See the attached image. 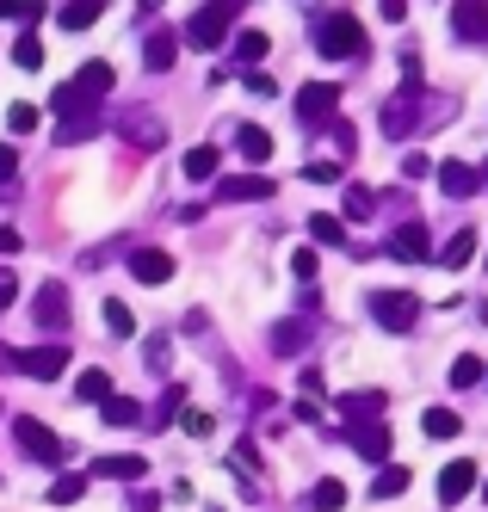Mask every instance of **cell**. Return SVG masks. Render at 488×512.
<instances>
[{
	"instance_id": "obj_1",
	"label": "cell",
	"mask_w": 488,
	"mask_h": 512,
	"mask_svg": "<svg viewBox=\"0 0 488 512\" xmlns=\"http://www.w3.org/2000/svg\"><path fill=\"white\" fill-rule=\"evenodd\" d=\"M235 13H241V0H204V7L186 19L180 38H186L192 50H217V44L235 38Z\"/></svg>"
},
{
	"instance_id": "obj_2",
	"label": "cell",
	"mask_w": 488,
	"mask_h": 512,
	"mask_svg": "<svg viewBox=\"0 0 488 512\" xmlns=\"http://www.w3.org/2000/svg\"><path fill=\"white\" fill-rule=\"evenodd\" d=\"M316 50H322L328 62H346V56H365V25H359L353 13H328V19L316 25Z\"/></svg>"
},
{
	"instance_id": "obj_3",
	"label": "cell",
	"mask_w": 488,
	"mask_h": 512,
	"mask_svg": "<svg viewBox=\"0 0 488 512\" xmlns=\"http://www.w3.org/2000/svg\"><path fill=\"white\" fill-rule=\"evenodd\" d=\"M13 438L25 445V457H38V463H50V469H62V463H68V445H62V438H56L44 420H31V414H19V420H13Z\"/></svg>"
},
{
	"instance_id": "obj_4",
	"label": "cell",
	"mask_w": 488,
	"mask_h": 512,
	"mask_svg": "<svg viewBox=\"0 0 488 512\" xmlns=\"http://www.w3.org/2000/svg\"><path fill=\"white\" fill-rule=\"evenodd\" d=\"M334 118H340V87H328V81L297 87V124L322 130V124H334Z\"/></svg>"
},
{
	"instance_id": "obj_5",
	"label": "cell",
	"mask_w": 488,
	"mask_h": 512,
	"mask_svg": "<svg viewBox=\"0 0 488 512\" xmlns=\"http://www.w3.org/2000/svg\"><path fill=\"white\" fill-rule=\"evenodd\" d=\"M371 315L390 327V334H408V327L421 321V297H414V290H377V297H371Z\"/></svg>"
},
{
	"instance_id": "obj_6",
	"label": "cell",
	"mask_w": 488,
	"mask_h": 512,
	"mask_svg": "<svg viewBox=\"0 0 488 512\" xmlns=\"http://www.w3.org/2000/svg\"><path fill=\"white\" fill-rule=\"evenodd\" d=\"M7 364H13V371H25V377H38V383H50V377H62V371H68V346H31V352H7Z\"/></svg>"
},
{
	"instance_id": "obj_7",
	"label": "cell",
	"mask_w": 488,
	"mask_h": 512,
	"mask_svg": "<svg viewBox=\"0 0 488 512\" xmlns=\"http://www.w3.org/2000/svg\"><path fill=\"white\" fill-rule=\"evenodd\" d=\"M346 445H353L365 463H377V469H383V463H390V445H396V438H390V426L377 420V426H346Z\"/></svg>"
},
{
	"instance_id": "obj_8",
	"label": "cell",
	"mask_w": 488,
	"mask_h": 512,
	"mask_svg": "<svg viewBox=\"0 0 488 512\" xmlns=\"http://www.w3.org/2000/svg\"><path fill=\"white\" fill-rule=\"evenodd\" d=\"M451 31L464 44H488V0H451Z\"/></svg>"
},
{
	"instance_id": "obj_9",
	"label": "cell",
	"mask_w": 488,
	"mask_h": 512,
	"mask_svg": "<svg viewBox=\"0 0 488 512\" xmlns=\"http://www.w3.org/2000/svg\"><path fill=\"white\" fill-rule=\"evenodd\" d=\"M470 488H476V463H470V457H451V463L439 469V506L470 500Z\"/></svg>"
},
{
	"instance_id": "obj_10",
	"label": "cell",
	"mask_w": 488,
	"mask_h": 512,
	"mask_svg": "<svg viewBox=\"0 0 488 512\" xmlns=\"http://www.w3.org/2000/svg\"><path fill=\"white\" fill-rule=\"evenodd\" d=\"M272 192H278V186H272L266 173H229L223 186H217L223 204H260V198H272Z\"/></svg>"
},
{
	"instance_id": "obj_11",
	"label": "cell",
	"mask_w": 488,
	"mask_h": 512,
	"mask_svg": "<svg viewBox=\"0 0 488 512\" xmlns=\"http://www.w3.org/2000/svg\"><path fill=\"white\" fill-rule=\"evenodd\" d=\"M334 408L346 426H377L383 420V395L377 389H353V395H334Z\"/></svg>"
},
{
	"instance_id": "obj_12",
	"label": "cell",
	"mask_w": 488,
	"mask_h": 512,
	"mask_svg": "<svg viewBox=\"0 0 488 512\" xmlns=\"http://www.w3.org/2000/svg\"><path fill=\"white\" fill-rule=\"evenodd\" d=\"M130 278H136V284H167V278H173V253L136 247V253H130Z\"/></svg>"
},
{
	"instance_id": "obj_13",
	"label": "cell",
	"mask_w": 488,
	"mask_h": 512,
	"mask_svg": "<svg viewBox=\"0 0 488 512\" xmlns=\"http://www.w3.org/2000/svg\"><path fill=\"white\" fill-rule=\"evenodd\" d=\"M31 315H38L44 334L68 327V290H62V284H44V290H38V303H31Z\"/></svg>"
},
{
	"instance_id": "obj_14",
	"label": "cell",
	"mask_w": 488,
	"mask_h": 512,
	"mask_svg": "<svg viewBox=\"0 0 488 512\" xmlns=\"http://www.w3.org/2000/svg\"><path fill=\"white\" fill-rule=\"evenodd\" d=\"M439 186H445V198H476L482 192V173L470 161H439Z\"/></svg>"
},
{
	"instance_id": "obj_15",
	"label": "cell",
	"mask_w": 488,
	"mask_h": 512,
	"mask_svg": "<svg viewBox=\"0 0 488 512\" xmlns=\"http://www.w3.org/2000/svg\"><path fill=\"white\" fill-rule=\"evenodd\" d=\"M143 62L155 68V75H167V68L180 62V31H149V38H143Z\"/></svg>"
},
{
	"instance_id": "obj_16",
	"label": "cell",
	"mask_w": 488,
	"mask_h": 512,
	"mask_svg": "<svg viewBox=\"0 0 488 512\" xmlns=\"http://www.w3.org/2000/svg\"><path fill=\"white\" fill-rule=\"evenodd\" d=\"M93 475H106V482H143L149 463L136 457V451H118V457H99V463H93Z\"/></svg>"
},
{
	"instance_id": "obj_17",
	"label": "cell",
	"mask_w": 488,
	"mask_h": 512,
	"mask_svg": "<svg viewBox=\"0 0 488 512\" xmlns=\"http://www.w3.org/2000/svg\"><path fill=\"white\" fill-rule=\"evenodd\" d=\"M390 253H396V260H427L433 241H427V229H421V223H402V229L390 235Z\"/></svg>"
},
{
	"instance_id": "obj_18",
	"label": "cell",
	"mask_w": 488,
	"mask_h": 512,
	"mask_svg": "<svg viewBox=\"0 0 488 512\" xmlns=\"http://www.w3.org/2000/svg\"><path fill=\"white\" fill-rule=\"evenodd\" d=\"M112 81H118V75H112V62H81V75H75V87H81L93 105L112 93Z\"/></svg>"
},
{
	"instance_id": "obj_19",
	"label": "cell",
	"mask_w": 488,
	"mask_h": 512,
	"mask_svg": "<svg viewBox=\"0 0 488 512\" xmlns=\"http://www.w3.org/2000/svg\"><path fill=\"white\" fill-rule=\"evenodd\" d=\"M439 260H445L451 272H464V266L476 260V229H458V235L445 241V253H439Z\"/></svg>"
},
{
	"instance_id": "obj_20",
	"label": "cell",
	"mask_w": 488,
	"mask_h": 512,
	"mask_svg": "<svg viewBox=\"0 0 488 512\" xmlns=\"http://www.w3.org/2000/svg\"><path fill=\"white\" fill-rule=\"evenodd\" d=\"M266 50H272V38H266V31H235V62H241V68L266 62Z\"/></svg>"
},
{
	"instance_id": "obj_21",
	"label": "cell",
	"mask_w": 488,
	"mask_h": 512,
	"mask_svg": "<svg viewBox=\"0 0 488 512\" xmlns=\"http://www.w3.org/2000/svg\"><path fill=\"white\" fill-rule=\"evenodd\" d=\"M235 149L248 155V161H272V136H266L260 124H241V130H235Z\"/></svg>"
},
{
	"instance_id": "obj_22",
	"label": "cell",
	"mask_w": 488,
	"mask_h": 512,
	"mask_svg": "<svg viewBox=\"0 0 488 512\" xmlns=\"http://www.w3.org/2000/svg\"><path fill=\"white\" fill-rule=\"evenodd\" d=\"M223 155L211 149V142H198V149H186V179H217Z\"/></svg>"
},
{
	"instance_id": "obj_23",
	"label": "cell",
	"mask_w": 488,
	"mask_h": 512,
	"mask_svg": "<svg viewBox=\"0 0 488 512\" xmlns=\"http://www.w3.org/2000/svg\"><path fill=\"white\" fill-rule=\"evenodd\" d=\"M99 13H106V0H68V7H62V31H87Z\"/></svg>"
},
{
	"instance_id": "obj_24",
	"label": "cell",
	"mask_w": 488,
	"mask_h": 512,
	"mask_svg": "<svg viewBox=\"0 0 488 512\" xmlns=\"http://www.w3.org/2000/svg\"><path fill=\"white\" fill-rule=\"evenodd\" d=\"M421 432H427V438H458L464 420L451 414V408H427V414H421Z\"/></svg>"
},
{
	"instance_id": "obj_25",
	"label": "cell",
	"mask_w": 488,
	"mask_h": 512,
	"mask_svg": "<svg viewBox=\"0 0 488 512\" xmlns=\"http://www.w3.org/2000/svg\"><path fill=\"white\" fill-rule=\"evenodd\" d=\"M309 235H316L322 247H346V223H340V216H328V210L309 216Z\"/></svg>"
},
{
	"instance_id": "obj_26",
	"label": "cell",
	"mask_w": 488,
	"mask_h": 512,
	"mask_svg": "<svg viewBox=\"0 0 488 512\" xmlns=\"http://www.w3.org/2000/svg\"><path fill=\"white\" fill-rule=\"evenodd\" d=\"M402 488H408V469H402V463H383V469H377V482H371L377 500H396Z\"/></svg>"
},
{
	"instance_id": "obj_27",
	"label": "cell",
	"mask_w": 488,
	"mask_h": 512,
	"mask_svg": "<svg viewBox=\"0 0 488 512\" xmlns=\"http://www.w3.org/2000/svg\"><path fill=\"white\" fill-rule=\"evenodd\" d=\"M99 414H106V426H136V420H143V408H136L130 395H112V401H99Z\"/></svg>"
},
{
	"instance_id": "obj_28",
	"label": "cell",
	"mask_w": 488,
	"mask_h": 512,
	"mask_svg": "<svg viewBox=\"0 0 488 512\" xmlns=\"http://www.w3.org/2000/svg\"><path fill=\"white\" fill-rule=\"evenodd\" d=\"M75 395H81V401H112V377H106V371H81V377H75Z\"/></svg>"
},
{
	"instance_id": "obj_29",
	"label": "cell",
	"mask_w": 488,
	"mask_h": 512,
	"mask_svg": "<svg viewBox=\"0 0 488 512\" xmlns=\"http://www.w3.org/2000/svg\"><path fill=\"white\" fill-rule=\"evenodd\" d=\"M482 383V358L476 352H464L458 364H451V389H476Z\"/></svg>"
},
{
	"instance_id": "obj_30",
	"label": "cell",
	"mask_w": 488,
	"mask_h": 512,
	"mask_svg": "<svg viewBox=\"0 0 488 512\" xmlns=\"http://www.w3.org/2000/svg\"><path fill=\"white\" fill-rule=\"evenodd\" d=\"M309 506H316V512H340V506H346V482H316Z\"/></svg>"
},
{
	"instance_id": "obj_31",
	"label": "cell",
	"mask_w": 488,
	"mask_h": 512,
	"mask_svg": "<svg viewBox=\"0 0 488 512\" xmlns=\"http://www.w3.org/2000/svg\"><path fill=\"white\" fill-rule=\"evenodd\" d=\"M81 494H87V475H56V488H50L56 506H75Z\"/></svg>"
},
{
	"instance_id": "obj_32",
	"label": "cell",
	"mask_w": 488,
	"mask_h": 512,
	"mask_svg": "<svg viewBox=\"0 0 488 512\" xmlns=\"http://www.w3.org/2000/svg\"><path fill=\"white\" fill-rule=\"evenodd\" d=\"M106 327H112L118 340H130V334H136V315H130V309H124L118 297H106Z\"/></svg>"
},
{
	"instance_id": "obj_33",
	"label": "cell",
	"mask_w": 488,
	"mask_h": 512,
	"mask_svg": "<svg viewBox=\"0 0 488 512\" xmlns=\"http://www.w3.org/2000/svg\"><path fill=\"white\" fill-rule=\"evenodd\" d=\"M371 210H377V198H371L365 186H346V216H353V223H365Z\"/></svg>"
},
{
	"instance_id": "obj_34",
	"label": "cell",
	"mask_w": 488,
	"mask_h": 512,
	"mask_svg": "<svg viewBox=\"0 0 488 512\" xmlns=\"http://www.w3.org/2000/svg\"><path fill=\"white\" fill-rule=\"evenodd\" d=\"M13 62H19V68H44V44H38V38H19V44H13Z\"/></svg>"
},
{
	"instance_id": "obj_35",
	"label": "cell",
	"mask_w": 488,
	"mask_h": 512,
	"mask_svg": "<svg viewBox=\"0 0 488 512\" xmlns=\"http://www.w3.org/2000/svg\"><path fill=\"white\" fill-rule=\"evenodd\" d=\"M7 130H13V136L38 130V105H13V112H7Z\"/></svg>"
},
{
	"instance_id": "obj_36",
	"label": "cell",
	"mask_w": 488,
	"mask_h": 512,
	"mask_svg": "<svg viewBox=\"0 0 488 512\" xmlns=\"http://www.w3.org/2000/svg\"><path fill=\"white\" fill-rule=\"evenodd\" d=\"M316 266H322V260H316V247H297V253H291V272H297L303 284L316 278Z\"/></svg>"
},
{
	"instance_id": "obj_37",
	"label": "cell",
	"mask_w": 488,
	"mask_h": 512,
	"mask_svg": "<svg viewBox=\"0 0 488 512\" xmlns=\"http://www.w3.org/2000/svg\"><path fill=\"white\" fill-rule=\"evenodd\" d=\"M124 130H130V142H143V149H155V142H161V130H155L149 118H130Z\"/></svg>"
},
{
	"instance_id": "obj_38",
	"label": "cell",
	"mask_w": 488,
	"mask_h": 512,
	"mask_svg": "<svg viewBox=\"0 0 488 512\" xmlns=\"http://www.w3.org/2000/svg\"><path fill=\"white\" fill-rule=\"evenodd\" d=\"M272 346H278V352H297V346H303V327H297V321H285V327L272 334Z\"/></svg>"
},
{
	"instance_id": "obj_39",
	"label": "cell",
	"mask_w": 488,
	"mask_h": 512,
	"mask_svg": "<svg viewBox=\"0 0 488 512\" xmlns=\"http://www.w3.org/2000/svg\"><path fill=\"white\" fill-rule=\"evenodd\" d=\"M303 173H309V179H316V186H334V179H340V161H309Z\"/></svg>"
},
{
	"instance_id": "obj_40",
	"label": "cell",
	"mask_w": 488,
	"mask_h": 512,
	"mask_svg": "<svg viewBox=\"0 0 488 512\" xmlns=\"http://www.w3.org/2000/svg\"><path fill=\"white\" fill-rule=\"evenodd\" d=\"M13 297H19V278L0 266V309H13Z\"/></svg>"
},
{
	"instance_id": "obj_41",
	"label": "cell",
	"mask_w": 488,
	"mask_h": 512,
	"mask_svg": "<svg viewBox=\"0 0 488 512\" xmlns=\"http://www.w3.org/2000/svg\"><path fill=\"white\" fill-rule=\"evenodd\" d=\"M248 93H260V99H272V93H278V81H266V75H260V68H248Z\"/></svg>"
},
{
	"instance_id": "obj_42",
	"label": "cell",
	"mask_w": 488,
	"mask_h": 512,
	"mask_svg": "<svg viewBox=\"0 0 488 512\" xmlns=\"http://www.w3.org/2000/svg\"><path fill=\"white\" fill-rule=\"evenodd\" d=\"M402 173H408V179H427V173H433V161H427V155H408V161H402Z\"/></svg>"
},
{
	"instance_id": "obj_43",
	"label": "cell",
	"mask_w": 488,
	"mask_h": 512,
	"mask_svg": "<svg viewBox=\"0 0 488 512\" xmlns=\"http://www.w3.org/2000/svg\"><path fill=\"white\" fill-rule=\"evenodd\" d=\"M13 173H19V155L7 149V142H0V186H7V179H13Z\"/></svg>"
},
{
	"instance_id": "obj_44",
	"label": "cell",
	"mask_w": 488,
	"mask_h": 512,
	"mask_svg": "<svg viewBox=\"0 0 488 512\" xmlns=\"http://www.w3.org/2000/svg\"><path fill=\"white\" fill-rule=\"evenodd\" d=\"M25 241H19V229H7V223H0V260H7V253H19Z\"/></svg>"
},
{
	"instance_id": "obj_45",
	"label": "cell",
	"mask_w": 488,
	"mask_h": 512,
	"mask_svg": "<svg viewBox=\"0 0 488 512\" xmlns=\"http://www.w3.org/2000/svg\"><path fill=\"white\" fill-rule=\"evenodd\" d=\"M186 432H198V438H204V432H211V414H198V408H186Z\"/></svg>"
},
{
	"instance_id": "obj_46",
	"label": "cell",
	"mask_w": 488,
	"mask_h": 512,
	"mask_svg": "<svg viewBox=\"0 0 488 512\" xmlns=\"http://www.w3.org/2000/svg\"><path fill=\"white\" fill-rule=\"evenodd\" d=\"M377 13H383V19H390V25H396V19L408 13V0H377Z\"/></svg>"
},
{
	"instance_id": "obj_47",
	"label": "cell",
	"mask_w": 488,
	"mask_h": 512,
	"mask_svg": "<svg viewBox=\"0 0 488 512\" xmlns=\"http://www.w3.org/2000/svg\"><path fill=\"white\" fill-rule=\"evenodd\" d=\"M25 7V0H0V19H7V13H19Z\"/></svg>"
},
{
	"instance_id": "obj_48",
	"label": "cell",
	"mask_w": 488,
	"mask_h": 512,
	"mask_svg": "<svg viewBox=\"0 0 488 512\" xmlns=\"http://www.w3.org/2000/svg\"><path fill=\"white\" fill-rule=\"evenodd\" d=\"M143 7H161V0H143Z\"/></svg>"
},
{
	"instance_id": "obj_49",
	"label": "cell",
	"mask_w": 488,
	"mask_h": 512,
	"mask_svg": "<svg viewBox=\"0 0 488 512\" xmlns=\"http://www.w3.org/2000/svg\"><path fill=\"white\" fill-rule=\"evenodd\" d=\"M482 186H488V167H482Z\"/></svg>"
},
{
	"instance_id": "obj_50",
	"label": "cell",
	"mask_w": 488,
	"mask_h": 512,
	"mask_svg": "<svg viewBox=\"0 0 488 512\" xmlns=\"http://www.w3.org/2000/svg\"><path fill=\"white\" fill-rule=\"evenodd\" d=\"M482 500H488V482H482Z\"/></svg>"
},
{
	"instance_id": "obj_51",
	"label": "cell",
	"mask_w": 488,
	"mask_h": 512,
	"mask_svg": "<svg viewBox=\"0 0 488 512\" xmlns=\"http://www.w3.org/2000/svg\"><path fill=\"white\" fill-rule=\"evenodd\" d=\"M0 364H7V352H0Z\"/></svg>"
}]
</instances>
